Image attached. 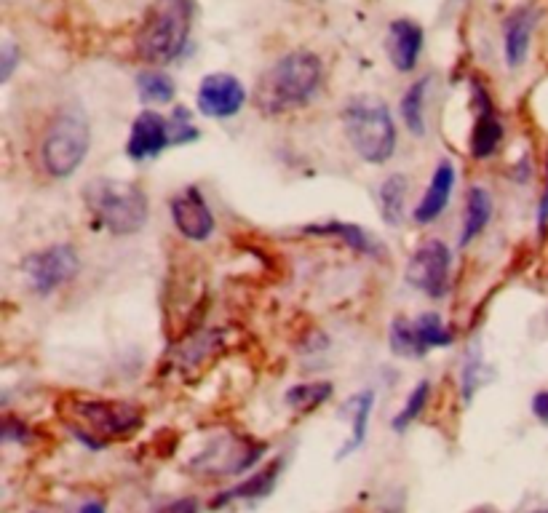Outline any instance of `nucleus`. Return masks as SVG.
<instances>
[{
	"label": "nucleus",
	"instance_id": "f257e3e1",
	"mask_svg": "<svg viewBox=\"0 0 548 513\" xmlns=\"http://www.w3.org/2000/svg\"><path fill=\"white\" fill-rule=\"evenodd\" d=\"M321 59L311 51H292L268 73L257 86V107L265 115H287L303 107L316 94L321 83Z\"/></svg>",
	"mask_w": 548,
	"mask_h": 513
},
{
	"label": "nucleus",
	"instance_id": "f03ea898",
	"mask_svg": "<svg viewBox=\"0 0 548 513\" xmlns=\"http://www.w3.org/2000/svg\"><path fill=\"white\" fill-rule=\"evenodd\" d=\"M62 420L91 449H99L105 441L131 436L142 425V409L129 401L115 399H81L70 396L59 404Z\"/></svg>",
	"mask_w": 548,
	"mask_h": 513
},
{
	"label": "nucleus",
	"instance_id": "7ed1b4c3",
	"mask_svg": "<svg viewBox=\"0 0 548 513\" xmlns=\"http://www.w3.org/2000/svg\"><path fill=\"white\" fill-rule=\"evenodd\" d=\"M83 198L94 220L113 236L140 233L148 222V196L134 182L97 177L83 188Z\"/></svg>",
	"mask_w": 548,
	"mask_h": 513
},
{
	"label": "nucleus",
	"instance_id": "20e7f679",
	"mask_svg": "<svg viewBox=\"0 0 548 513\" xmlns=\"http://www.w3.org/2000/svg\"><path fill=\"white\" fill-rule=\"evenodd\" d=\"M193 19L190 0H156L137 33V57L148 65H169L185 49Z\"/></svg>",
	"mask_w": 548,
	"mask_h": 513
},
{
	"label": "nucleus",
	"instance_id": "39448f33",
	"mask_svg": "<svg viewBox=\"0 0 548 513\" xmlns=\"http://www.w3.org/2000/svg\"><path fill=\"white\" fill-rule=\"evenodd\" d=\"M345 131L361 161L385 163L396 150V126L380 99H356L345 107Z\"/></svg>",
	"mask_w": 548,
	"mask_h": 513
},
{
	"label": "nucleus",
	"instance_id": "423d86ee",
	"mask_svg": "<svg viewBox=\"0 0 548 513\" xmlns=\"http://www.w3.org/2000/svg\"><path fill=\"white\" fill-rule=\"evenodd\" d=\"M89 123L81 113H59L43 137V169L54 180H65L89 153Z\"/></svg>",
	"mask_w": 548,
	"mask_h": 513
},
{
	"label": "nucleus",
	"instance_id": "0eeeda50",
	"mask_svg": "<svg viewBox=\"0 0 548 513\" xmlns=\"http://www.w3.org/2000/svg\"><path fill=\"white\" fill-rule=\"evenodd\" d=\"M81 270V260L70 244H57L41 252H33L22 262L27 286L35 294H51L62 284H70Z\"/></svg>",
	"mask_w": 548,
	"mask_h": 513
},
{
	"label": "nucleus",
	"instance_id": "6e6552de",
	"mask_svg": "<svg viewBox=\"0 0 548 513\" xmlns=\"http://www.w3.org/2000/svg\"><path fill=\"white\" fill-rule=\"evenodd\" d=\"M450 265L452 254L447 244L439 238H431L412 254L404 278H407V284H412L428 297H444L450 289Z\"/></svg>",
	"mask_w": 548,
	"mask_h": 513
},
{
	"label": "nucleus",
	"instance_id": "1a4fd4ad",
	"mask_svg": "<svg viewBox=\"0 0 548 513\" xmlns=\"http://www.w3.org/2000/svg\"><path fill=\"white\" fill-rule=\"evenodd\" d=\"M265 452L262 441L246 439V436H222L209 449L190 463L193 471L214 473V476H230V473H241L252 468L260 455Z\"/></svg>",
	"mask_w": 548,
	"mask_h": 513
},
{
	"label": "nucleus",
	"instance_id": "9d476101",
	"mask_svg": "<svg viewBox=\"0 0 548 513\" xmlns=\"http://www.w3.org/2000/svg\"><path fill=\"white\" fill-rule=\"evenodd\" d=\"M246 89L236 75H206L198 86V110L209 118H233L244 107Z\"/></svg>",
	"mask_w": 548,
	"mask_h": 513
},
{
	"label": "nucleus",
	"instance_id": "9b49d317",
	"mask_svg": "<svg viewBox=\"0 0 548 513\" xmlns=\"http://www.w3.org/2000/svg\"><path fill=\"white\" fill-rule=\"evenodd\" d=\"M169 209H172L177 230L190 241H206L214 233V214L209 212L204 196L196 188H188L180 196H174Z\"/></svg>",
	"mask_w": 548,
	"mask_h": 513
},
{
	"label": "nucleus",
	"instance_id": "f8f14e48",
	"mask_svg": "<svg viewBox=\"0 0 548 513\" xmlns=\"http://www.w3.org/2000/svg\"><path fill=\"white\" fill-rule=\"evenodd\" d=\"M172 145L169 137V123L153 110H145L131 123L129 142H126V155L131 161H145V158H156L164 147Z\"/></svg>",
	"mask_w": 548,
	"mask_h": 513
},
{
	"label": "nucleus",
	"instance_id": "ddd939ff",
	"mask_svg": "<svg viewBox=\"0 0 548 513\" xmlns=\"http://www.w3.org/2000/svg\"><path fill=\"white\" fill-rule=\"evenodd\" d=\"M385 49H388V57H391L393 67L399 73L415 70L420 51H423V30H420L418 22H412V19H396V22H391Z\"/></svg>",
	"mask_w": 548,
	"mask_h": 513
},
{
	"label": "nucleus",
	"instance_id": "4468645a",
	"mask_svg": "<svg viewBox=\"0 0 548 513\" xmlns=\"http://www.w3.org/2000/svg\"><path fill=\"white\" fill-rule=\"evenodd\" d=\"M474 94L479 107H482V113L476 118L474 131H471V153H474V158H490L498 150L500 139H503V126H500L498 115L492 110L490 99H487L482 86L474 83Z\"/></svg>",
	"mask_w": 548,
	"mask_h": 513
},
{
	"label": "nucleus",
	"instance_id": "2eb2a0df",
	"mask_svg": "<svg viewBox=\"0 0 548 513\" xmlns=\"http://www.w3.org/2000/svg\"><path fill=\"white\" fill-rule=\"evenodd\" d=\"M452 188H455V166H452L450 161H442L436 166L434 180L428 185L426 196H423V201H420L418 209H415V220H418L420 225L434 222L436 217L447 209V204H450Z\"/></svg>",
	"mask_w": 548,
	"mask_h": 513
},
{
	"label": "nucleus",
	"instance_id": "dca6fc26",
	"mask_svg": "<svg viewBox=\"0 0 548 513\" xmlns=\"http://www.w3.org/2000/svg\"><path fill=\"white\" fill-rule=\"evenodd\" d=\"M532 27H535V11L532 9H516L506 19V65L511 70H516V67H522L527 62Z\"/></svg>",
	"mask_w": 548,
	"mask_h": 513
},
{
	"label": "nucleus",
	"instance_id": "f3484780",
	"mask_svg": "<svg viewBox=\"0 0 548 513\" xmlns=\"http://www.w3.org/2000/svg\"><path fill=\"white\" fill-rule=\"evenodd\" d=\"M372 404H375V393L372 391H361L345 401V412L351 415V439H348V444L340 447L337 460H343V457L353 455L359 447H364L369 431V415H372Z\"/></svg>",
	"mask_w": 548,
	"mask_h": 513
},
{
	"label": "nucleus",
	"instance_id": "a211bd4d",
	"mask_svg": "<svg viewBox=\"0 0 548 513\" xmlns=\"http://www.w3.org/2000/svg\"><path fill=\"white\" fill-rule=\"evenodd\" d=\"M281 473V460H273L262 471H257L254 476H249L246 481H241L238 487L222 492L217 500H212V508H222L225 503H233V500H254V497H265L273 492V484L279 479Z\"/></svg>",
	"mask_w": 548,
	"mask_h": 513
},
{
	"label": "nucleus",
	"instance_id": "6ab92c4d",
	"mask_svg": "<svg viewBox=\"0 0 548 513\" xmlns=\"http://www.w3.org/2000/svg\"><path fill=\"white\" fill-rule=\"evenodd\" d=\"M492 217V198L484 188L468 190V204H466V222H463V236H460V246H468L474 241Z\"/></svg>",
	"mask_w": 548,
	"mask_h": 513
},
{
	"label": "nucleus",
	"instance_id": "aec40b11",
	"mask_svg": "<svg viewBox=\"0 0 548 513\" xmlns=\"http://www.w3.org/2000/svg\"><path fill=\"white\" fill-rule=\"evenodd\" d=\"M431 86V78H420L407 89V94L401 97L399 113L407 123V129L415 134V137H423L426 134V113H423V107H426V91Z\"/></svg>",
	"mask_w": 548,
	"mask_h": 513
},
{
	"label": "nucleus",
	"instance_id": "412c9836",
	"mask_svg": "<svg viewBox=\"0 0 548 513\" xmlns=\"http://www.w3.org/2000/svg\"><path fill=\"white\" fill-rule=\"evenodd\" d=\"M305 233H313V236H337L343 238L345 244L351 246L353 252L367 254V257H380V246L372 241V238L364 233L356 225H343V222H329V225H308Z\"/></svg>",
	"mask_w": 548,
	"mask_h": 513
},
{
	"label": "nucleus",
	"instance_id": "4be33fe9",
	"mask_svg": "<svg viewBox=\"0 0 548 513\" xmlns=\"http://www.w3.org/2000/svg\"><path fill=\"white\" fill-rule=\"evenodd\" d=\"M409 182L404 174H391L388 180L380 185V212L388 225H399L404 220V201H407Z\"/></svg>",
	"mask_w": 548,
	"mask_h": 513
},
{
	"label": "nucleus",
	"instance_id": "5701e85b",
	"mask_svg": "<svg viewBox=\"0 0 548 513\" xmlns=\"http://www.w3.org/2000/svg\"><path fill=\"white\" fill-rule=\"evenodd\" d=\"M415 334H418V342L423 353H428L431 348H444L452 342V332L444 326V321L439 318V313H423L415 321Z\"/></svg>",
	"mask_w": 548,
	"mask_h": 513
},
{
	"label": "nucleus",
	"instance_id": "b1692460",
	"mask_svg": "<svg viewBox=\"0 0 548 513\" xmlns=\"http://www.w3.org/2000/svg\"><path fill=\"white\" fill-rule=\"evenodd\" d=\"M332 396V383H308V385H295L287 391V404L297 412H313V409L324 404V401Z\"/></svg>",
	"mask_w": 548,
	"mask_h": 513
},
{
	"label": "nucleus",
	"instance_id": "393cba45",
	"mask_svg": "<svg viewBox=\"0 0 548 513\" xmlns=\"http://www.w3.org/2000/svg\"><path fill=\"white\" fill-rule=\"evenodd\" d=\"M391 351L404 359H420L426 356L420 348L418 334H415V324L407 318H396L391 324Z\"/></svg>",
	"mask_w": 548,
	"mask_h": 513
},
{
	"label": "nucleus",
	"instance_id": "a878e982",
	"mask_svg": "<svg viewBox=\"0 0 548 513\" xmlns=\"http://www.w3.org/2000/svg\"><path fill=\"white\" fill-rule=\"evenodd\" d=\"M140 97L142 102H153V105H166V102H172L174 97V83L169 75L156 73V70H150V73H142L140 81Z\"/></svg>",
	"mask_w": 548,
	"mask_h": 513
},
{
	"label": "nucleus",
	"instance_id": "bb28decb",
	"mask_svg": "<svg viewBox=\"0 0 548 513\" xmlns=\"http://www.w3.org/2000/svg\"><path fill=\"white\" fill-rule=\"evenodd\" d=\"M428 393H431V385H428V380H423V383L415 385V391L409 393L407 404L401 407V412L396 417H393V431L396 433H404L407 431V425L415 420V417L426 409L428 404Z\"/></svg>",
	"mask_w": 548,
	"mask_h": 513
},
{
	"label": "nucleus",
	"instance_id": "cd10ccee",
	"mask_svg": "<svg viewBox=\"0 0 548 513\" xmlns=\"http://www.w3.org/2000/svg\"><path fill=\"white\" fill-rule=\"evenodd\" d=\"M169 137H172V145H185V142H193L198 139V129L190 123V113L185 107H177L172 113V121H169Z\"/></svg>",
	"mask_w": 548,
	"mask_h": 513
},
{
	"label": "nucleus",
	"instance_id": "c85d7f7f",
	"mask_svg": "<svg viewBox=\"0 0 548 513\" xmlns=\"http://www.w3.org/2000/svg\"><path fill=\"white\" fill-rule=\"evenodd\" d=\"M158 513H198V500L196 497H180V500L161 505Z\"/></svg>",
	"mask_w": 548,
	"mask_h": 513
},
{
	"label": "nucleus",
	"instance_id": "c756f323",
	"mask_svg": "<svg viewBox=\"0 0 548 513\" xmlns=\"http://www.w3.org/2000/svg\"><path fill=\"white\" fill-rule=\"evenodd\" d=\"M17 49H14V43H6V46H3V65H0V70H3V73H0V81H9L11 78V73H14V65H17Z\"/></svg>",
	"mask_w": 548,
	"mask_h": 513
},
{
	"label": "nucleus",
	"instance_id": "7c9ffc66",
	"mask_svg": "<svg viewBox=\"0 0 548 513\" xmlns=\"http://www.w3.org/2000/svg\"><path fill=\"white\" fill-rule=\"evenodd\" d=\"M532 412H535L538 420L548 423V391L535 393V399H532Z\"/></svg>",
	"mask_w": 548,
	"mask_h": 513
},
{
	"label": "nucleus",
	"instance_id": "2f4dec72",
	"mask_svg": "<svg viewBox=\"0 0 548 513\" xmlns=\"http://www.w3.org/2000/svg\"><path fill=\"white\" fill-rule=\"evenodd\" d=\"M548 222V163H546V188H543V198H540V209H538V225L546 228Z\"/></svg>",
	"mask_w": 548,
	"mask_h": 513
},
{
	"label": "nucleus",
	"instance_id": "473e14b6",
	"mask_svg": "<svg viewBox=\"0 0 548 513\" xmlns=\"http://www.w3.org/2000/svg\"><path fill=\"white\" fill-rule=\"evenodd\" d=\"M78 513H105V505H102V503H86Z\"/></svg>",
	"mask_w": 548,
	"mask_h": 513
},
{
	"label": "nucleus",
	"instance_id": "72a5a7b5",
	"mask_svg": "<svg viewBox=\"0 0 548 513\" xmlns=\"http://www.w3.org/2000/svg\"><path fill=\"white\" fill-rule=\"evenodd\" d=\"M468 513H498V511L490 508V505H482V508H474V511H468Z\"/></svg>",
	"mask_w": 548,
	"mask_h": 513
},
{
	"label": "nucleus",
	"instance_id": "f704fd0d",
	"mask_svg": "<svg viewBox=\"0 0 548 513\" xmlns=\"http://www.w3.org/2000/svg\"><path fill=\"white\" fill-rule=\"evenodd\" d=\"M532 513H548V511H532Z\"/></svg>",
	"mask_w": 548,
	"mask_h": 513
}]
</instances>
